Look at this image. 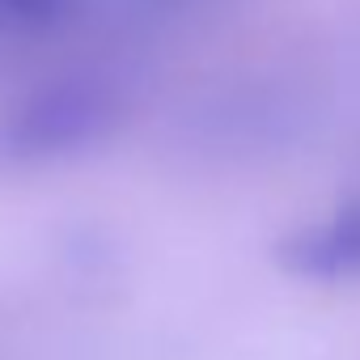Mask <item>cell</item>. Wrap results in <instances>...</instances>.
Listing matches in <instances>:
<instances>
[{
  "mask_svg": "<svg viewBox=\"0 0 360 360\" xmlns=\"http://www.w3.org/2000/svg\"><path fill=\"white\" fill-rule=\"evenodd\" d=\"M127 89L106 72H60L0 115V165L43 169L102 148L127 123Z\"/></svg>",
  "mask_w": 360,
  "mask_h": 360,
  "instance_id": "obj_1",
  "label": "cell"
},
{
  "mask_svg": "<svg viewBox=\"0 0 360 360\" xmlns=\"http://www.w3.org/2000/svg\"><path fill=\"white\" fill-rule=\"evenodd\" d=\"M276 263L284 276L305 284H360V200L284 233Z\"/></svg>",
  "mask_w": 360,
  "mask_h": 360,
  "instance_id": "obj_2",
  "label": "cell"
},
{
  "mask_svg": "<svg viewBox=\"0 0 360 360\" xmlns=\"http://www.w3.org/2000/svg\"><path fill=\"white\" fill-rule=\"evenodd\" d=\"M85 9V0H0V47H22L60 34Z\"/></svg>",
  "mask_w": 360,
  "mask_h": 360,
  "instance_id": "obj_3",
  "label": "cell"
},
{
  "mask_svg": "<svg viewBox=\"0 0 360 360\" xmlns=\"http://www.w3.org/2000/svg\"><path fill=\"white\" fill-rule=\"evenodd\" d=\"M5 56H9V47H0V64H5Z\"/></svg>",
  "mask_w": 360,
  "mask_h": 360,
  "instance_id": "obj_4",
  "label": "cell"
}]
</instances>
